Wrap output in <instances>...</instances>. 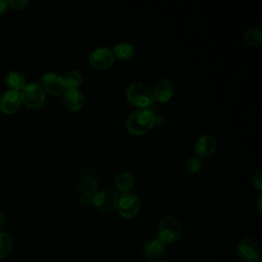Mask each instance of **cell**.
<instances>
[{
	"label": "cell",
	"mask_w": 262,
	"mask_h": 262,
	"mask_svg": "<svg viewBox=\"0 0 262 262\" xmlns=\"http://www.w3.org/2000/svg\"><path fill=\"white\" fill-rule=\"evenodd\" d=\"M156 125V116L148 108L133 112L126 120V128L133 135H143Z\"/></svg>",
	"instance_id": "cell-1"
},
{
	"label": "cell",
	"mask_w": 262,
	"mask_h": 262,
	"mask_svg": "<svg viewBox=\"0 0 262 262\" xmlns=\"http://www.w3.org/2000/svg\"><path fill=\"white\" fill-rule=\"evenodd\" d=\"M126 96L128 101L131 104L139 107V110L147 108L155 101L151 89L141 83H134L130 85L127 88Z\"/></svg>",
	"instance_id": "cell-2"
},
{
	"label": "cell",
	"mask_w": 262,
	"mask_h": 262,
	"mask_svg": "<svg viewBox=\"0 0 262 262\" xmlns=\"http://www.w3.org/2000/svg\"><path fill=\"white\" fill-rule=\"evenodd\" d=\"M181 235V225L173 216L163 217L158 226V238L165 245L175 243Z\"/></svg>",
	"instance_id": "cell-3"
},
{
	"label": "cell",
	"mask_w": 262,
	"mask_h": 262,
	"mask_svg": "<svg viewBox=\"0 0 262 262\" xmlns=\"http://www.w3.org/2000/svg\"><path fill=\"white\" fill-rule=\"evenodd\" d=\"M21 102L29 108H40L45 102V92L40 84L29 83L19 91Z\"/></svg>",
	"instance_id": "cell-4"
},
{
	"label": "cell",
	"mask_w": 262,
	"mask_h": 262,
	"mask_svg": "<svg viewBox=\"0 0 262 262\" xmlns=\"http://www.w3.org/2000/svg\"><path fill=\"white\" fill-rule=\"evenodd\" d=\"M117 210L124 219H131L137 215L140 210V201L133 192H126L119 195Z\"/></svg>",
	"instance_id": "cell-5"
},
{
	"label": "cell",
	"mask_w": 262,
	"mask_h": 262,
	"mask_svg": "<svg viewBox=\"0 0 262 262\" xmlns=\"http://www.w3.org/2000/svg\"><path fill=\"white\" fill-rule=\"evenodd\" d=\"M115 61L113 50L108 47L95 48L88 57V62L91 68L97 71L107 70Z\"/></svg>",
	"instance_id": "cell-6"
},
{
	"label": "cell",
	"mask_w": 262,
	"mask_h": 262,
	"mask_svg": "<svg viewBox=\"0 0 262 262\" xmlns=\"http://www.w3.org/2000/svg\"><path fill=\"white\" fill-rule=\"evenodd\" d=\"M41 87L43 88L44 92L53 96H62L68 88L63 77L53 72L46 73L42 76Z\"/></svg>",
	"instance_id": "cell-7"
},
{
	"label": "cell",
	"mask_w": 262,
	"mask_h": 262,
	"mask_svg": "<svg viewBox=\"0 0 262 262\" xmlns=\"http://www.w3.org/2000/svg\"><path fill=\"white\" fill-rule=\"evenodd\" d=\"M119 194L112 190H99L94 194L93 206L103 213H111L117 209Z\"/></svg>",
	"instance_id": "cell-8"
},
{
	"label": "cell",
	"mask_w": 262,
	"mask_h": 262,
	"mask_svg": "<svg viewBox=\"0 0 262 262\" xmlns=\"http://www.w3.org/2000/svg\"><path fill=\"white\" fill-rule=\"evenodd\" d=\"M236 254L243 262H255L259 259L260 248L254 239L246 237L238 242Z\"/></svg>",
	"instance_id": "cell-9"
},
{
	"label": "cell",
	"mask_w": 262,
	"mask_h": 262,
	"mask_svg": "<svg viewBox=\"0 0 262 262\" xmlns=\"http://www.w3.org/2000/svg\"><path fill=\"white\" fill-rule=\"evenodd\" d=\"M21 104L19 92L7 90L0 96V110L6 115L16 113Z\"/></svg>",
	"instance_id": "cell-10"
},
{
	"label": "cell",
	"mask_w": 262,
	"mask_h": 262,
	"mask_svg": "<svg viewBox=\"0 0 262 262\" xmlns=\"http://www.w3.org/2000/svg\"><path fill=\"white\" fill-rule=\"evenodd\" d=\"M216 147H217V142L215 138L209 134H205L200 136L196 139L193 150L196 157L201 159V158L210 157L212 154H214V151L216 150Z\"/></svg>",
	"instance_id": "cell-11"
},
{
	"label": "cell",
	"mask_w": 262,
	"mask_h": 262,
	"mask_svg": "<svg viewBox=\"0 0 262 262\" xmlns=\"http://www.w3.org/2000/svg\"><path fill=\"white\" fill-rule=\"evenodd\" d=\"M62 101L67 110L78 112L83 107L84 95L78 88H67L62 94Z\"/></svg>",
	"instance_id": "cell-12"
},
{
	"label": "cell",
	"mask_w": 262,
	"mask_h": 262,
	"mask_svg": "<svg viewBox=\"0 0 262 262\" xmlns=\"http://www.w3.org/2000/svg\"><path fill=\"white\" fill-rule=\"evenodd\" d=\"M151 92L155 100L161 103H165L169 101L173 96L174 86L168 79H161L155 84Z\"/></svg>",
	"instance_id": "cell-13"
},
{
	"label": "cell",
	"mask_w": 262,
	"mask_h": 262,
	"mask_svg": "<svg viewBox=\"0 0 262 262\" xmlns=\"http://www.w3.org/2000/svg\"><path fill=\"white\" fill-rule=\"evenodd\" d=\"M166 250V245L161 242L158 237H152L144 242L142 247V253L147 258H158L164 254Z\"/></svg>",
	"instance_id": "cell-14"
},
{
	"label": "cell",
	"mask_w": 262,
	"mask_h": 262,
	"mask_svg": "<svg viewBox=\"0 0 262 262\" xmlns=\"http://www.w3.org/2000/svg\"><path fill=\"white\" fill-rule=\"evenodd\" d=\"M6 87L11 91L19 92L26 86V78L18 71L9 72L4 79Z\"/></svg>",
	"instance_id": "cell-15"
},
{
	"label": "cell",
	"mask_w": 262,
	"mask_h": 262,
	"mask_svg": "<svg viewBox=\"0 0 262 262\" xmlns=\"http://www.w3.org/2000/svg\"><path fill=\"white\" fill-rule=\"evenodd\" d=\"M112 50L115 57L123 61H128L132 59L135 54L134 46L128 42H120L116 44Z\"/></svg>",
	"instance_id": "cell-16"
},
{
	"label": "cell",
	"mask_w": 262,
	"mask_h": 262,
	"mask_svg": "<svg viewBox=\"0 0 262 262\" xmlns=\"http://www.w3.org/2000/svg\"><path fill=\"white\" fill-rule=\"evenodd\" d=\"M78 188L81 191V193L95 194L98 189V182L94 176L86 174L79 179Z\"/></svg>",
	"instance_id": "cell-17"
},
{
	"label": "cell",
	"mask_w": 262,
	"mask_h": 262,
	"mask_svg": "<svg viewBox=\"0 0 262 262\" xmlns=\"http://www.w3.org/2000/svg\"><path fill=\"white\" fill-rule=\"evenodd\" d=\"M115 185L122 193L130 192L134 186V177L128 172H121L115 179Z\"/></svg>",
	"instance_id": "cell-18"
},
{
	"label": "cell",
	"mask_w": 262,
	"mask_h": 262,
	"mask_svg": "<svg viewBox=\"0 0 262 262\" xmlns=\"http://www.w3.org/2000/svg\"><path fill=\"white\" fill-rule=\"evenodd\" d=\"M13 248L12 237L5 232H0V259L5 258Z\"/></svg>",
	"instance_id": "cell-19"
},
{
	"label": "cell",
	"mask_w": 262,
	"mask_h": 262,
	"mask_svg": "<svg viewBox=\"0 0 262 262\" xmlns=\"http://www.w3.org/2000/svg\"><path fill=\"white\" fill-rule=\"evenodd\" d=\"M244 40L250 46H258L262 42V33L257 28L249 29L244 36Z\"/></svg>",
	"instance_id": "cell-20"
},
{
	"label": "cell",
	"mask_w": 262,
	"mask_h": 262,
	"mask_svg": "<svg viewBox=\"0 0 262 262\" xmlns=\"http://www.w3.org/2000/svg\"><path fill=\"white\" fill-rule=\"evenodd\" d=\"M68 88H78L83 84V77L78 71H70L63 77Z\"/></svg>",
	"instance_id": "cell-21"
},
{
	"label": "cell",
	"mask_w": 262,
	"mask_h": 262,
	"mask_svg": "<svg viewBox=\"0 0 262 262\" xmlns=\"http://www.w3.org/2000/svg\"><path fill=\"white\" fill-rule=\"evenodd\" d=\"M203 168L202 160L199 157H191L186 161L185 169L189 174H198Z\"/></svg>",
	"instance_id": "cell-22"
},
{
	"label": "cell",
	"mask_w": 262,
	"mask_h": 262,
	"mask_svg": "<svg viewBox=\"0 0 262 262\" xmlns=\"http://www.w3.org/2000/svg\"><path fill=\"white\" fill-rule=\"evenodd\" d=\"M94 194L91 193H81L79 196V203L83 207H91L93 206Z\"/></svg>",
	"instance_id": "cell-23"
},
{
	"label": "cell",
	"mask_w": 262,
	"mask_h": 262,
	"mask_svg": "<svg viewBox=\"0 0 262 262\" xmlns=\"http://www.w3.org/2000/svg\"><path fill=\"white\" fill-rule=\"evenodd\" d=\"M8 6H10L12 9L15 10H21L25 9L29 5V1L27 0H9L7 1Z\"/></svg>",
	"instance_id": "cell-24"
},
{
	"label": "cell",
	"mask_w": 262,
	"mask_h": 262,
	"mask_svg": "<svg viewBox=\"0 0 262 262\" xmlns=\"http://www.w3.org/2000/svg\"><path fill=\"white\" fill-rule=\"evenodd\" d=\"M253 184L256 186L257 189L261 190V188H262V176H261L260 171H257L256 174L253 176Z\"/></svg>",
	"instance_id": "cell-25"
},
{
	"label": "cell",
	"mask_w": 262,
	"mask_h": 262,
	"mask_svg": "<svg viewBox=\"0 0 262 262\" xmlns=\"http://www.w3.org/2000/svg\"><path fill=\"white\" fill-rule=\"evenodd\" d=\"M8 7V3L5 0H0V16L6 11Z\"/></svg>",
	"instance_id": "cell-26"
},
{
	"label": "cell",
	"mask_w": 262,
	"mask_h": 262,
	"mask_svg": "<svg viewBox=\"0 0 262 262\" xmlns=\"http://www.w3.org/2000/svg\"><path fill=\"white\" fill-rule=\"evenodd\" d=\"M4 222H5L4 216H3V214L0 212V232H1L2 228H3V226H4Z\"/></svg>",
	"instance_id": "cell-27"
},
{
	"label": "cell",
	"mask_w": 262,
	"mask_h": 262,
	"mask_svg": "<svg viewBox=\"0 0 262 262\" xmlns=\"http://www.w3.org/2000/svg\"><path fill=\"white\" fill-rule=\"evenodd\" d=\"M149 262H167V261L161 258H155V259H151Z\"/></svg>",
	"instance_id": "cell-28"
},
{
	"label": "cell",
	"mask_w": 262,
	"mask_h": 262,
	"mask_svg": "<svg viewBox=\"0 0 262 262\" xmlns=\"http://www.w3.org/2000/svg\"><path fill=\"white\" fill-rule=\"evenodd\" d=\"M260 200H261V194H260L259 198H258V209H259V212L261 211V210H260Z\"/></svg>",
	"instance_id": "cell-29"
},
{
	"label": "cell",
	"mask_w": 262,
	"mask_h": 262,
	"mask_svg": "<svg viewBox=\"0 0 262 262\" xmlns=\"http://www.w3.org/2000/svg\"><path fill=\"white\" fill-rule=\"evenodd\" d=\"M255 262H261V261H260V260H259V259H258V260H256V261H255Z\"/></svg>",
	"instance_id": "cell-30"
}]
</instances>
